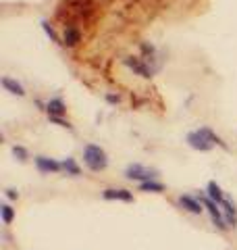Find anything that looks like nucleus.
Wrapping results in <instances>:
<instances>
[{"instance_id": "obj_12", "label": "nucleus", "mask_w": 237, "mask_h": 250, "mask_svg": "<svg viewBox=\"0 0 237 250\" xmlns=\"http://www.w3.org/2000/svg\"><path fill=\"white\" fill-rule=\"evenodd\" d=\"M223 208H225V213H227V223H229V225H235V223H237V210H235V205H233L231 200H227V198H225Z\"/></svg>"}, {"instance_id": "obj_9", "label": "nucleus", "mask_w": 237, "mask_h": 250, "mask_svg": "<svg viewBox=\"0 0 237 250\" xmlns=\"http://www.w3.org/2000/svg\"><path fill=\"white\" fill-rule=\"evenodd\" d=\"M2 85H4V90H9L11 94H17V96H25V88L19 83V82H15L11 80V77H2Z\"/></svg>"}, {"instance_id": "obj_5", "label": "nucleus", "mask_w": 237, "mask_h": 250, "mask_svg": "<svg viewBox=\"0 0 237 250\" xmlns=\"http://www.w3.org/2000/svg\"><path fill=\"white\" fill-rule=\"evenodd\" d=\"M36 167L42 171V173H57L62 169V163L48 159V156H36Z\"/></svg>"}, {"instance_id": "obj_13", "label": "nucleus", "mask_w": 237, "mask_h": 250, "mask_svg": "<svg viewBox=\"0 0 237 250\" xmlns=\"http://www.w3.org/2000/svg\"><path fill=\"white\" fill-rule=\"evenodd\" d=\"M62 169H65L67 173H71V175H79V173H81V169H79V165L75 163V159H71V156L62 161Z\"/></svg>"}, {"instance_id": "obj_3", "label": "nucleus", "mask_w": 237, "mask_h": 250, "mask_svg": "<svg viewBox=\"0 0 237 250\" xmlns=\"http://www.w3.org/2000/svg\"><path fill=\"white\" fill-rule=\"evenodd\" d=\"M158 175V171L154 169H146V167H141V165H129L127 169H125V177H129V179H139V182H150V179H154Z\"/></svg>"}, {"instance_id": "obj_6", "label": "nucleus", "mask_w": 237, "mask_h": 250, "mask_svg": "<svg viewBox=\"0 0 237 250\" xmlns=\"http://www.w3.org/2000/svg\"><path fill=\"white\" fill-rule=\"evenodd\" d=\"M102 196L106 200H125V202H133V194L129 190H115V188H110V190H104L102 192Z\"/></svg>"}, {"instance_id": "obj_10", "label": "nucleus", "mask_w": 237, "mask_h": 250, "mask_svg": "<svg viewBox=\"0 0 237 250\" xmlns=\"http://www.w3.org/2000/svg\"><path fill=\"white\" fill-rule=\"evenodd\" d=\"M206 190H208V198H210V200H215L217 205H223V202H225V194H223V190L218 188V184L210 182Z\"/></svg>"}, {"instance_id": "obj_7", "label": "nucleus", "mask_w": 237, "mask_h": 250, "mask_svg": "<svg viewBox=\"0 0 237 250\" xmlns=\"http://www.w3.org/2000/svg\"><path fill=\"white\" fill-rule=\"evenodd\" d=\"M179 205L183 207L185 210H189V213H194V215H200L202 210H204V207H202V202H198L196 198H192V196H179Z\"/></svg>"}, {"instance_id": "obj_15", "label": "nucleus", "mask_w": 237, "mask_h": 250, "mask_svg": "<svg viewBox=\"0 0 237 250\" xmlns=\"http://www.w3.org/2000/svg\"><path fill=\"white\" fill-rule=\"evenodd\" d=\"M125 62H127V65H129L131 69H136V71H138L141 77H150V71H148V69H146L144 65H141V62H139L138 59H133V61H131V59H127Z\"/></svg>"}, {"instance_id": "obj_16", "label": "nucleus", "mask_w": 237, "mask_h": 250, "mask_svg": "<svg viewBox=\"0 0 237 250\" xmlns=\"http://www.w3.org/2000/svg\"><path fill=\"white\" fill-rule=\"evenodd\" d=\"M0 213H2V221H4L6 225H9V223L13 221V217H15V210H13L9 205H2V207H0Z\"/></svg>"}, {"instance_id": "obj_18", "label": "nucleus", "mask_w": 237, "mask_h": 250, "mask_svg": "<svg viewBox=\"0 0 237 250\" xmlns=\"http://www.w3.org/2000/svg\"><path fill=\"white\" fill-rule=\"evenodd\" d=\"M42 25H44V29H46V34H48V36L52 38V40H57V36H54V31H52V27L48 25V23H46V21H44V23H42Z\"/></svg>"}, {"instance_id": "obj_8", "label": "nucleus", "mask_w": 237, "mask_h": 250, "mask_svg": "<svg viewBox=\"0 0 237 250\" xmlns=\"http://www.w3.org/2000/svg\"><path fill=\"white\" fill-rule=\"evenodd\" d=\"M46 111L50 113V117H59V115H62L67 111V106H65V103H62L60 98H52V100L46 103Z\"/></svg>"}, {"instance_id": "obj_14", "label": "nucleus", "mask_w": 237, "mask_h": 250, "mask_svg": "<svg viewBox=\"0 0 237 250\" xmlns=\"http://www.w3.org/2000/svg\"><path fill=\"white\" fill-rule=\"evenodd\" d=\"M139 190H144V192H162L164 186L154 182V179H150V182H141L139 184Z\"/></svg>"}, {"instance_id": "obj_20", "label": "nucleus", "mask_w": 237, "mask_h": 250, "mask_svg": "<svg viewBox=\"0 0 237 250\" xmlns=\"http://www.w3.org/2000/svg\"><path fill=\"white\" fill-rule=\"evenodd\" d=\"M6 196H9V198H17V192H15V190H6Z\"/></svg>"}, {"instance_id": "obj_4", "label": "nucleus", "mask_w": 237, "mask_h": 250, "mask_svg": "<svg viewBox=\"0 0 237 250\" xmlns=\"http://www.w3.org/2000/svg\"><path fill=\"white\" fill-rule=\"evenodd\" d=\"M204 205H206V208H208L212 223H215L218 229H223V231H225V229L229 228V223H227V219H223L220 210L217 208V202H215V200H210V198H204Z\"/></svg>"}, {"instance_id": "obj_2", "label": "nucleus", "mask_w": 237, "mask_h": 250, "mask_svg": "<svg viewBox=\"0 0 237 250\" xmlns=\"http://www.w3.org/2000/svg\"><path fill=\"white\" fill-rule=\"evenodd\" d=\"M83 163L92 171H102L108 165V156L104 152V148H100L98 144H88L83 148Z\"/></svg>"}, {"instance_id": "obj_19", "label": "nucleus", "mask_w": 237, "mask_h": 250, "mask_svg": "<svg viewBox=\"0 0 237 250\" xmlns=\"http://www.w3.org/2000/svg\"><path fill=\"white\" fill-rule=\"evenodd\" d=\"M106 100H108V103H118V96H113V94H108Z\"/></svg>"}, {"instance_id": "obj_1", "label": "nucleus", "mask_w": 237, "mask_h": 250, "mask_svg": "<svg viewBox=\"0 0 237 250\" xmlns=\"http://www.w3.org/2000/svg\"><path fill=\"white\" fill-rule=\"evenodd\" d=\"M187 144L194 148V150H200V152H208L215 144H223L220 138L215 136L208 127H200L198 131H189L187 134Z\"/></svg>"}, {"instance_id": "obj_11", "label": "nucleus", "mask_w": 237, "mask_h": 250, "mask_svg": "<svg viewBox=\"0 0 237 250\" xmlns=\"http://www.w3.org/2000/svg\"><path fill=\"white\" fill-rule=\"evenodd\" d=\"M79 38H81V34H79V29L77 27H67L65 29V38H62V44L65 46H75L79 42Z\"/></svg>"}, {"instance_id": "obj_17", "label": "nucleus", "mask_w": 237, "mask_h": 250, "mask_svg": "<svg viewBox=\"0 0 237 250\" xmlns=\"http://www.w3.org/2000/svg\"><path fill=\"white\" fill-rule=\"evenodd\" d=\"M13 152H15V156H19V161H25V159H27L25 148H21V146H15V148H13Z\"/></svg>"}]
</instances>
